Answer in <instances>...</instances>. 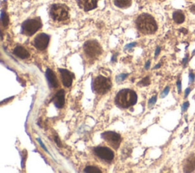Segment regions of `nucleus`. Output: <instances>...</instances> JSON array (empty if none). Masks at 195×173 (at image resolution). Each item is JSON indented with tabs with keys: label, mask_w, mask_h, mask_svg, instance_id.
<instances>
[{
	"label": "nucleus",
	"mask_w": 195,
	"mask_h": 173,
	"mask_svg": "<svg viewBox=\"0 0 195 173\" xmlns=\"http://www.w3.org/2000/svg\"><path fill=\"white\" fill-rule=\"evenodd\" d=\"M41 27H42V23L40 19H28L23 22L21 25V31L25 35L31 36L35 34Z\"/></svg>",
	"instance_id": "nucleus-5"
},
{
	"label": "nucleus",
	"mask_w": 195,
	"mask_h": 173,
	"mask_svg": "<svg viewBox=\"0 0 195 173\" xmlns=\"http://www.w3.org/2000/svg\"><path fill=\"white\" fill-rule=\"evenodd\" d=\"M78 5L82 9L88 12L97 7V0H78Z\"/></svg>",
	"instance_id": "nucleus-11"
},
{
	"label": "nucleus",
	"mask_w": 195,
	"mask_h": 173,
	"mask_svg": "<svg viewBox=\"0 0 195 173\" xmlns=\"http://www.w3.org/2000/svg\"><path fill=\"white\" fill-rule=\"evenodd\" d=\"M135 45H136V43H132V44H128V45H127V46H126L125 49H130V48H131V47H134Z\"/></svg>",
	"instance_id": "nucleus-28"
},
{
	"label": "nucleus",
	"mask_w": 195,
	"mask_h": 173,
	"mask_svg": "<svg viewBox=\"0 0 195 173\" xmlns=\"http://www.w3.org/2000/svg\"><path fill=\"white\" fill-rule=\"evenodd\" d=\"M160 65H161L160 64H158V65H156V66H155V67H154V69H157V68L160 67Z\"/></svg>",
	"instance_id": "nucleus-36"
},
{
	"label": "nucleus",
	"mask_w": 195,
	"mask_h": 173,
	"mask_svg": "<svg viewBox=\"0 0 195 173\" xmlns=\"http://www.w3.org/2000/svg\"><path fill=\"white\" fill-rule=\"evenodd\" d=\"M55 106L58 109H61L65 103V92L63 89L57 92L53 99Z\"/></svg>",
	"instance_id": "nucleus-12"
},
{
	"label": "nucleus",
	"mask_w": 195,
	"mask_h": 173,
	"mask_svg": "<svg viewBox=\"0 0 195 173\" xmlns=\"http://www.w3.org/2000/svg\"><path fill=\"white\" fill-rule=\"evenodd\" d=\"M37 141H38V142H39V143L41 144V147H43V148H44V149L45 151H47V152H48L47 149L46 148V147H45V146H44V144L42 143V141H41V139H40V138H37Z\"/></svg>",
	"instance_id": "nucleus-27"
},
{
	"label": "nucleus",
	"mask_w": 195,
	"mask_h": 173,
	"mask_svg": "<svg viewBox=\"0 0 195 173\" xmlns=\"http://www.w3.org/2000/svg\"><path fill=\"white\" fill-rule=\"evenodd\" d=\"M173 19L176 21L177 24H181L185 21V15L182 13V12L181 11H176L173 13Z\"/></svg>",
	"instance_id": "nucleus-17"
},
{
	"label": "nucleus",
	"mask_w": 195,
	"mask_h": 173,
	"mask_svg": "<svg viewBox=\"0 0 195 173\" xmlns=\"http://www.w3.org/2000/svg\"><path fill=\"white\" fill-rule=\"evenodd\" d=\"M195 170V156H191L186 160L184 166V171L186 172H191Z\"/></svg>",
	"instance_id": "nucleus-15"
},
{
	"label": "nucleus",
	"mask_w": 195,
	"mask_h": 173,
	"mask_svg": "<svg viewBox=\"0 0 195 173\" xmlns=\"http://www.w3.org/2000/svg\"><path fill=\"white\" fill-rule=\"evenodd\" d=\"M149 66H150V61H148L147 63H146V66H145V68L146 70H148L149 68Z\"/></svg>",
	"instance_id": "nucleus-33"
},
{
	"label": "nucleus",
	"mask_w": 195,
	"mask_h": 173,
	"mask_svg": "<svg viewBox=\"0 0 195 173\" xmlns=\"http://www.w3.org/2000/svg\"><path fill=\"white\" fill-rule=\"evenodd\" d=\"M111 87V79L106 78L103 75H99L94 79L92 83L93 91L98 94H105L109 91Z\"/></svg>",
	"instance_id": "nucleus-3"
},
{
	"label": "nucleus",
	"mask_w": 195,
	"mask_h": 173,
	"mask_svg": "<svg viewBox=\"0 0 195 173\" xmlns=\"http://www.w3.org/2000/svg\"><path fill=\"white\" fill-rule=\"evenodd\" d=\"M160 50H161V49H160V47H158L156 48V53H155V57H157V56H158L159 54V53H160Z\"/></svg>",
	"instance_id": "nucleus-30"
},
{
	"label": "nucleus",
	"mask_w": 195,
	"mask_h": 173,
	"mask_svg": "<svg viewBox=\"0 0 195 173\" xmlns=\"http://www.w3.org/2000/svg\"><path fill=\"white\" fill-rule=\"evenodd\" d=\"M50 15L54 21H65L69 18V9L67 7L64 5H53L50 7Z\"/></svg>",
	"instance_id": "nucleus-4"
},
{
	"label": "nucleus",
	"mask_w": 195,
	"mask_h": 173,
	"mask_svg": "<svg viewBox=\"0 0 195 173\" xmlns=\"http://www.w3.org/2000/svg\"><path fill=\"white\" fill-rule=\"evenodd\" d=\"M169 89H170V88H169V86H167V87L165 88V90H164V91H163V92H162V94H161V97H162V98H165L166 95L169 94Z\"/></svg>",
	"instance_id": "nucleus-23"
},
{
	"label": "nucleus",
	"mask_w": 195,
	"mask_h": 173,
	"mask_svg": "<svg viewBox=\"0 0 195 173\" xmlns=\"http://www.w3.org/2000/svg\"><path fill=\"white\" fill-rule=\"evenodd\" d=\"M85 53L90 58H97L101 55L102 50L100 44L95 41H88L84 44Z\"/></svg>",
	"instance_id": "nucleus-6"
},
{
	"label": "nucleus",
	"mask_w": 195,
	"mask_h": 173,
	"mask_svg": "<svg viewBox=\"0 0 195 173\" xmlns=\"http://www.w3.org/2000/svg\"><path fill=\"white\" fill-rule=\"evenodd\" d=\"M156 100H157V97H156V95H155V96H153V98L149 101V107L151 108L152 106L154 105V104H156Z\"/></svg>",
	"instance_id": "nucleus-21"
},
{
	"label": "nucleus",
	"mask_w": 195,
	"mask_h": 173,
	"mask_svg": "<svg viewBox=\"0 0 195 173\" xmlns=\"http://www.w3.org/2000/svg\"><path fill=\"white\" fill-rule=\"evenodd\" d=\"M187 58H188V57H187V56H186L185 58L183 59V64L185 65V66L186 65V64H187Z\"/></svg>",
	"instance_id": "nucleus-34"
},
{
	"label": "nucleus",
	"mask_w": 195,
	"mask_h": 173,
	"mask_svg": "<svg viewBox=\"0 0 195 173\" xmlns=\"http://www.w3.org/2000/svg\"><path fill=\"white\" fill-rule=\"evenodd\" d=\"M1 21L2 22H3V24L4 26H7L8 24V15H6V14L3 11H2L1 12Z\"/></svg>",
	"instance_id": "nucleus-19"
},
{
	"label": "nucleus",
	"mask_w": 195,
	"mask_h": 173,
	"mask_svg": "<svg viewBox=\"0 0 195 173\" xmlns=\"http://www.w3.org/2000/svg\"><path fill=\"white\" fill-rule=\"evenodd\" d=\"M46 76L47 79L48 83L52 88H57L58 86V80L54 73L50 69H47L46 71Z\"/></svg>",
	"instance_id": "nucleus-13"
},
{
	"label": "nucleus",
	"mask_w": 195,
	"mask_h": 173,
	"mask_svg": "<svg viewBox=\"0 0 195 173\" xmlns=\"http://www.w3.org/2000/svg\"><path fill=\"white\" fill-rule=\"evenodd\" d=\"M127 75H128V74H120V75H119L117 77V81L118 82H121V81L124 80V79H125V78L127 76Z\"/></svg>",
	"instance_id": "nucleus-22"
},
{
	"label": "nucleus",
	"mask_w": 195,
	"mask_h": 173,
	"mask_svg": "<svg viewBox=\"0 0 195 173\" xmlns=\"http://www.w3.org/2000/svg\"><path fill=\"white\" fill-rule=\"evenodd\" d=\"M177 86H178V93H181V82L180 80H178V82H177Z\"/></svg>",
	"instance_id": "nucleus-26"
},
{
	"label": "nucleus",
	"mask_w": 195,
	"mask_h": 173,
	"mask_svg": "<svg viewBox=\"0 0 195 173\" xmlns=\"http://www.w3.org/2000/svg\"><path fill=\"white\" fill-rule=\"evenodd\" d=\"M59 71L62 76V82L64 86L66 87H70L73 83V74L66 69H59Z\"/></svg>",
	"instance_id": "nucleus-10"
},
{
	"label": "nucleus",
	"mask_w": 195,
	"mask_h": 173,
	"mask_svg": "<svg viewBox=\"0 0 195 173\" xmlns=\"http://www.w3.org/2000/svg\"><path fill=\"white\" fill-rule=\"evenodd\" d=\"M136 25L138 30L145 35L154 34L158 28L156 20L149 14L144 13L139 16L136 21Z\"/></svg>",
	"instance_id": "nucleus-1"
},
{
	"label": "nucleus",
	"mask_w": 195,
	"mask_h": 173,
	"mask_svg": "<svg viewBox=\"0 0 195 173\" xmlns=\"http://www.w3.org/2000/svg\"><path fill=\"white\" fill-rule=\"evenodd\" d=\"M193 54H194V55H195V50H194V51H193Z\"/></svg>",
	"instance_id": "nucleus-37"
},
{
	"label": "nucleus",
	"mask_w": 195,
	"mask_h": 173,
	"mask_svg": "<svg viewBox=\"0 0 195 173\" xmlns=\"http://www.w3.org/2000/svg\"><path fill=\"white\" fill-rule=\"evenodd\" d=\"M136 102V93L131 89L120 90L117 93L116 99H115V102L117 105L121 108H124V109L134 105Z\"/></svg>",
	"instance_id": "nucleus-2"
},
{
	"label": "nucleus",
	"mask_w": 195,
	"mask_h": 173,
	"mask_svg": "<svg viewBox=\"0 0 195 173\" xmlns=\"http://www.w3.org/2000/svg\"><path fill=\"white\" fill-rule=\"evenodd\" d=\"M54 140H55L56 143H57V145H58L59 147H61V143H60V142H59V140L58 137H56L55 139H54Z\"/></svg>",
	"instance_id": "nucleus-29"
},
{
	"label": "nucleus",
	"mask_w": 195,
	"mask_h": 173,
	"mask_svg": "<svg viewBox=\"0 0 195 173\" xmlns=\"http://www.w3.org/2000/svg\"><path fill=\"white\" fill-rule=\"evenodd\" d=\"M94 153L97 156L105 161H111L114 157V153L113 151L108 147H98L94 149Z\"/></svg>",
	"instance_id": "nucleus-8"
},
{
	"label": "nucleus",
	"mask_w": 195,
	"mask_h": 173,
	"mask_svg": "<svg viewBox=\"0 0 195 173\" xmlns=\"http://www.w3.org/2000/svg\"><path fill=\"white\" fill-rule=\"evenodd\" d=\"M14 54L19 57L21 59H26L29 57V52L24 47L18 46L14 50Z\"/></svg>",
	"instance_id": "nucleus-14"
},
{
	"label": "nucleus",
	"mask_w": 195,
	"mask_h": 173,
	"mask_svg": "<svg viewBox=\"0 0 195 173\" xmlns=\"http://www.w3.org/2000/svg\"><path fill=\"white\" fill-rule=\"evenodd\" d=\"M190 10H191V12H192V13L195 14V5H191V8H190Z\"/></svg>",
	"instance_id": "nucleus-31"
},
{
	"label": "nucleus",
	"mask_w": 195,
	"mask_h": 173,
	"mask_svg": "<svg viewBox=\"0 0 195 173\" xmlns=\"http://www.w3.org/2000/svg\"><path fill=\"white\" fill-rule=\"evenodd\" d=\"M50 41V37L44 33L39 34L34 40V45L37 49L44 50L47 47Z\"/></svg>",
	"instance_id": "nucleus-9"
},
{
	"label": "nucleus",
	"mask_w": 195,
	"mask_h": 173,
	"mask_svg": "<svg viewBox=\"0 0 195 173\" xmlns=\"http://www.w3.org/2000/svg\"><path fill=\"white\" fill-rule=\"evenodd\" d=\"M195 78V75L193 73H190L189 74V84H191L192 82H194V79Z\"/></svg>",
	"instance_id": "nucleus-24"
},
{
	"label": "nucleus",
	"mask_w": 195,
	"mask_h": 173,
	"mask_svg": "<svg viewBox=\"0 0 195 173\" xmlns=\"http://www.w3.org/2000/svg\"><path fill=\"white\" fill-rule=\"evenodd\" d=\"M114 5L120 8H126L132 4V0H114Z\"/></svg>",
	"instance_id": "nucleus-16"
},
{
	"label": "nucleus",
	"mask_w": 195,
	"mask_h": 173,
	"mask_svg": "<svg viewBox=\"0 0 195 173\" xmlns=\"http://www.w3.org/2000/svg\"><path fill=\"white\" fill-rule=\"evenodd\" d=\"M102 137V138L104 139V140H106L115 149L118 148L120 142H121L120 135L117 134V133L112 132V131H108V132L103 133Z\"/></svg>",
	"instance_id": "nucleus-7"
},
{
	"label": "nucleus",
	"mask_w": 195,
	"mask_h": 173,
	"mask_svg": "<svg viewBox=\"0 0 195 173\" xmlns=\"http://www.w3.org/2000/svg\"><path fill=\"white\" fill-rule=\"evenodd\" d=\"M149 83H150V81H149V77H145L141 82L139 83V85H142V86H148Z\"/></svg>",
	"instance_id": "nucleus-20"
},
{
	"label": "nucleus",
	"mask_w": 195,
	"mask_h": 173,
	"mask_svg": "<svg viewBox=\"0 0 195 173\" xmlns=\"http://www.w3.org/2000/svg\"><path fill=\"white\" fill-rule=\"evenodd\" d=\"M190 92H191V88H187L185 91V97H187Z\"/></svg>",
	"instance_id": "nucleus-32"
},
{
	"label": "nucleus",
	"mask_w": 195,
	"mask_h": 173,
	"mask_svg": "<svg viewBox=\"0 0 195 173\" xmlns=\"http://www.w3.org/2000/svg\"><path fill=\"white\" fill-rule=\"evenodd\" d=\"M181 31L184 32V33H185V34H187V31L186 30V29H185V28H181Z\"/></svg>",
	"instance_id": "nucleus-35"
},
{
	"label": "nucleus",
	"mask_w": 195,
	"mask_h": 173,
	"mask_svg": "<svg viewBox=\"0 0 195 173\" xmlns=\"http://www.w3.org/2000/svg\"><path fill=\"white\" fill-rule=\"evenodd\" d=\"M189 105H190V104H189L188 102L184 103L183 105H182V111H183V112H185V111H187V109H188Z\"/></svg>",
	"instance_id": "nucleus-25"
},
{
	"label": "nucleus",
	"mask_w": 195,
	"mask_h": 173,
	"mask_svg": "<svg viewBox=\"0 0 195 173\" xmlns=\"http://www.w3.org/2000/svg\"><path fill=\"white\" fill-rule=\"evenodd\" d=\"M85 172L87 173H102V172L98 168L95 166H87L84 170Z\"/></svg>",
	"instance_id": "nucleus-18"
}]
</instances>
